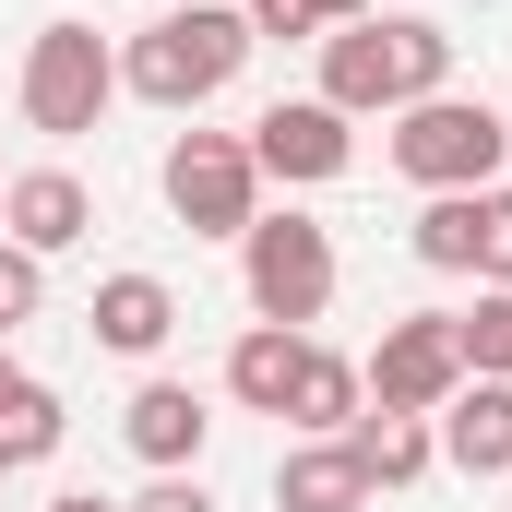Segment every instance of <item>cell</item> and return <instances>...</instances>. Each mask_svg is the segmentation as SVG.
Instances as JSON below:
<instances>
[{
	"instance_id": "1",
	"label": "cell",
	"mask_w": 512,
	"mask_h": 512,
	"mask_svg": "<svg viewBox=\"0 0 512 512\" xmlns=\"http://www.w3.org/2000/svg\"><path fill=\"white\" fill-rule=\"evenodd\" d=\"M417 96H453V24H429V12L322 24V108L393 120V108H417Z\"/></svg>"
},
{
	"instance_id": "2",
	"label": "cell",
	"mask_w": 512,
	"mask_h": 512,
	"mask_svg": "<svg viewBox=\"0 0 512 512\" xmlns=\"http://www.w3.org/2000/svg\"><path fill=\"white\" fill-rule=\"evenodd\" d=\"M239 60H251V12L239 0H179L167 24H143L120 48V84L143 96V108H215L227 84H239Z\"/></svg>"
},
{
	"instance_id": "3",
	"label": "cell",
	"mask_w": 512,
	"mask_h": 512,
	"mask_svg": "<svg viewBox=\"0 0 512 512\" xmlns=\"http://www.w3.org/2000/svg\"><path fill=\"white\" fill-rule=\"evenodd\" d=\"M239 286H251V322H286V334H310L322 310H334V227L322 215H251V239H239Z\"/></svg>"
},
{
	"instance_id": "4",
	"label": "cell",
	"mask_w": 512,
	"mask_h": 512,
	"mask_svg": "<svg viewBox=\"0 0 512 512\" xmlns=\"http://www.w3.org/2000/svg\"><path fill=\"white\" fill-rule=\"evenodd\" d=\"M512 155L501 108H477V96H417V108H393V167L417 179V191H489Z\"/></svg>"
},
{
	"instance_id": "5",
	"label": "cell",
	"mask_w": 512,
	"mask_h": 512,
	"mask_svg": "<svg viewBox=\"0 0 512 512\" xmlns=\"http://www.w3.org/2000/svg\"><path fill=\"white\" fill-rule=\"evenodd\" d=\"M108 96H120V48L96 24H36V48H24V120L48 143H84L108 120Z\"/></svg>"
},
{
	"instance_id": "6",
	"label": "cell",
	"mask_w": 512,
	"mask_h": 512,
	"mask_svg": "<svg viewBox=\"0 0 512 512\" xmlns=\"http://www.w3.org/2000/svg\"><path fill=\"white\" fill-rule=\"evenodd\" d=\"M155 179H167V215H179L191 239H251V215H262L251 131H179Z\"/></svg>"
},
{
	"instance_id": "7",
	"label": "cell",
	"mask_w": 512,
	"mask_h": 512,
	"mask_svg": "<svg viewBox=\"0 0 512 512\" xmlns=\"http://www.w3.org/2000/svg\"><path fill=\"white\" fill-rule=\"evenodd\" d=\"M358 382H370V417H441V405L465 393L453 310H405V322H382V346L358 358Z\"/></svg>"
},
{
	"instance_id": "8",
	"label": "cell",
	"mask_w": 512,
	"mask_h": 512,
	"mask_svg": "<svg viewBox=\"0 0 512 512\" xmlns=\"http://www.w3.org/2000/svg\"><path fill=\"white\" fill-rule=\"evenodd\" d=\"M251 167H262V179H286V191H322V179L358 167V120L322 108V96H274V108L251 120Z\"/></svg>"
},
{
	"instance_id": "9",
	"label": "cell",
	"mask_w": 512,
	"mask_h": 512,
	"mask_svg": "<svg viewBox=\"0 0 512 512\" xmlns=\"http://www.w3.org/2000/svg\"><path fill=\"white\" fill-rule=\"evenodd\" d=\"M84 227H96V191H84L72 167H24V179L0 191V239H12V251H36V262H60Z\"/></svg>"
},
{
	"instance_id": "10",
	"label": "cell",
	"mask_w": 512,
	"mask_h": 512,
	"mask_svg": "<svg viewBox=\"0 0 512 512\" xmlns=\"http://www.w3.org/2000/svg\"><path fill=\"white\" fill-rule=\"evenodd\" d=\"M120 441L155 465V477H191V465H203V441H215V405H203L191 382H143V393L120 405Z\"/></svg>"
},
{
	"instance_id": "11",
	"label": "cell",
	"mask_w": 512,
	"mask_h": 512,
	"mask_svg": "<svg viewBox=\"0 0 512 512\" xmlns=\"http://www.w3.org/2000/svg\"><path fill=\"white\" fill-rule=\"evenodd\" d=\"M84 322H96V346H108V358H155V346L179 334V286H167V274H108Z\"/></svg>"
},
{
	"instance_id": "12",
	"label": "cell",
	"mask_w": 512,
	"mask_h": 512,
	"mask_svg": "<svg viewBox=\"0 0 512 512\" xmlns=\"http://www.w3.org/2000/svg\"><path fill=\"white\" fill-rule=\"evenodd\" d=\"M429 429H441V465H465V477H512V382H465Z\"/></svg>"
},
{
	"instance_id": "13",
	"label": "cell",
	"mask_w": 512,
	"mask_h": 512,
	"mask_svg": "<svg viewBox=\"0 0 512 512\" xmlns=\"http://www.w3.org/2000/svg\"><path fill=\"white\" fill-rule=\"evenodd\" d=\"M274 512H370V465L346 441H298L274 465Z\"/></svg>"
},
{
	"instance_id": "14",
	"label": "cell",
	"mask_w": 512,
	"mask_h": 512,
	"mask_svg": "<svg viewBox=\"0 0 512 512\" xmlns=\"http://www.w3.org/2000/svg\"><path fill=\"white\" fill-rule=\"evenodd\" d=\"M358 405H370L358 358H334V346H310V358H298V382H286V417H298L310 441H346V429H358Z\"/></svg>"
},
{
	"instance_id": "15",
	"label": "cell",
	"mask_w": 512,
	"mask_h": 512,
	"mask_svg": "<svg viewBox=\"0 0 512 512\" xmlns=\"http://www.w3.org/2000/svg\"><path fill=\"white\" fill-rule=\"evenodd\" d=\"M346 453L370 465V489H417V477L441 465V429H429V417H370V405H358V429H346Z\"/></svg>"
},
{
	"instance_id": "16",
	"label": "cell",
	"mask_w": 512,
	"mask_h": 512,
	"mask_svg": "<svg viewBox=\"0 0 512 512\" xmlns=\"http://www.w3.org/2000/svg\"><path fill=\"white\" fill-rule=\"evenodd\" d=\"M298 358H310V334H286V322H251L239 346H227V393L262 405V417H286V382H298Z\"/></svg>"
},
{
	"instance_id": "17",
	"label": "cell",
	"mask_w": 512,
	"mask_h": 512,
	"mask_svg": "<svg viewBox=\"0 0 512 512\" xmlns=\"http://www.w3.org/2000/svg\"><path fill=\"white\" fill-rule=\"evenodd\" d=\"M405 251L429 274H477V191H429V215L405 227Z\"/></svg>"
},
{
	"instance_id": "18",
	"label": "cell",
	"mask_w": 512,
	"mask_h": 512,
	"mask_svg": "<svg viewBox=\"0 0 512 512\" xmlns=\"http://www.w3.org/2000/svg\"><path fill=\"white\" fill-rule=\"evenodd\" d=\"M465 346V382H512V286H477V310L453 322Z\"/></svg>"
},
{
	"instance_id": "19",
	"label": "cell",
	"mask_w": 512,
	"mask_h": 512,
	"mask_svg": "<svg viewBox=\"0 0 512 512\" xmlns=\"http://www.w3.org/2000/svg\"><path fill=\"white\" fill-rule=\"evenodd\" d=\"M60 429H72V417H60V393H48V382L12 393V405H0V453H12V477H24V465H48V453H60Z\"/></svg>"
},
{
	"instance_id": "20",
	"label": "cell",
	"mask_w": 512,
	"mask_h": 512,
	"mask_svg": "<svg viewBox=\"0 0 512 512\" xmlns=\"http://www.w3.org/2000/svg\"><path fill=\"white\" fill-rule=\"evenodd\" d=\"M477 286H512V191H477Z\"/></svg>"
},
{
	"instance_id": "21",
	"label": "cell",
	"mask_w": 512,
	"mask_h": 512,
	"mask_svg": "<svg viewBox=\"0 0 512 512\" xmlns=\"http://www.w3.org/2000/svg\"><path fill=\"white\" fill-rule=\"evenodd\" d=\"M36 310H48V262L0 239V334H12V322H36Z\"/></svg>"
},
{
	"instance_id": "22",
	"label": "cell",
	"mask_w": 512,
	"mask_h": 512,
	"mask_svg": "<svg viewBox=\"0 0 512 512\" xmlns=\"http://www.w3.org/2000/svg\"><path fill=\"white\" fill-rule=\"evenodd\" d=\"M239 12H251V48H262V36H322L310 0H239Z\"/></svg>"
},
{
	"instance_id": "23",
	"label": "cell",
	"mask_w": 512,
	"mask_h": 512,
	"mask_svg": "<svg viewBox=\"0 0 512 512\" xmlns=\"http://www.w3.org/2000/svg\"><path fill=\"white\" fill-rule=\"evenodd\" d=\"M120 512H215V501H203V477H155V489L120 501Z\"/></svg>"
},
{
	"instance_id": "24",
	"label": "cell",
	"mask_w": 512,
	"mask_h": 512,
	"mask_svg": "<svg viewBox=\"0 0 512 512\" xmlns=\"http://www.w3.org/2000/svg\"><path fill=\"white\" fill-rule=\"evenodd\" d=\"M310 12H322V24H358V12H382V0H310Z\"/></svg>"
},
{
	"instance_id": "25",
	"label": "cell",
	"mask_w": 512,
	"mask_h": 512,
	"mask_svg": "<svg viewBox=\"0 0 512 512\" xmlns=\"http://www.w3.org/2000/svg\"><path fill=\"white\" fill-rule=\"evenodd\" d=\"M48 512H120V501H96V489H60V501H48Z\"/></svg>"
},
{
	"instance_id": "26",
	"label": "cell",
	"mask_w": 512,
	"mask_h": 512,
	"mask_svg": "<svg viewBox=\"0 0 512 512\" xmlns=\"http://www.w3.org/2000/svg\"><path fill=\"white\" fill-rule=\"evenodd\" d=\"M12 393H24V370H12V334H0V405H12Z\"/></svg>"
},
{
	"instance_id": "27",
	"label": "cell",
	"mask_w": 512,
	"mask_h": 512,
	"mask_svg": "<svg viewBox=\"0 0 512 512\" xmlns=\"http://www.w3.org/2000/svg\"><path fill=\"white\" fill-rule=\"evenodd\" d=\"M0 489H12V453H0Z\"/></svg>"
},
{
	"instance_id": "28",
	"label": "cell",
	"mask_w": 512,
	"mask_h": 512,
	"mask_svg": "<svg viewBox=\"0 0 512 512\" xmlns=\"http://www.w3.org/2000/svg\"><path fill=\"white\" fill-rule=\"evenodd\" d=\"M501 131H512V108H501Z\"/></svg>"
}]
</instances>
